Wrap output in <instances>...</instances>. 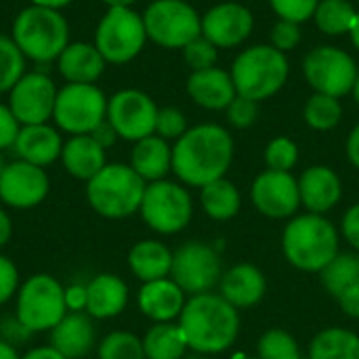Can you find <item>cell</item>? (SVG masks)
<instances>
[{
    "label": "cell",
    "mask_w": 359,
    "mask_h": 359,
    "mask_svg": "<svg viewBox=\"0 0 359 359\" xmlns=\"http://www.w3.org/2000/svg\"><path fill=\"white\" fill-rule=\"evenodd\" d=\"M57 88L46 74H23L8 90V109L21 126L46 124L55 111Z\"/></svg>",
    "instance_id": "9a60e30c"
},
{
    "label": "cell",
    "mask_w": 359,
    "mask_h": 359,
    "mask_svg": "<svg viewBox=\"0 0 359 359\" xmlns=\"http://www.w3.org/2000/svg\"><path fill=\"white\" fill-rule=\"evenodd\" d=\"M130 166L145 183L162 181L172 170V147L166 143V139L149 135L135 143Z\"/></svg>",
    "instance_id": "83f0119b"
},
{
    "label": "cell",
    "mask_w": 359,
    "mask_h": 359,
    "mask_svg": "<svg viewBox=\"0 0 359 359\" xmlns=\"http://www.w3.org/2000/svg\"><path fill=\"white\" fill-rule=\"evenodd\" d=\"M341 231H343V238L349 242V246L359 252V204H353L345 212Z\"/></svg>",
    "instance_id": "7dc6e473"
},
{
    "label": "cell",
    "mask_w": 359,
    "mask_h": 359,
    "mask_svg": "<svg viewBox=\"0 0 359 359\" xmlns=\"http://www.w3.org/2000/svg\"><path fill=\"white\" fill-rule=\"evenodd\" d=\"M147 32L143 17L128 8H109L97 25L95 46L107 63H128L145 46Z\"/></svg>",
    "instance_id": "30bf717a"
},
{
    "label": "cell",
    "mask_w": 359,
    "mask_h": 359,
    "mask_svg": "<svg viewBox=\"0 0 359 359\" xmlns=\"http://www.w3.org/2000/svg\"><path fill=\"white\" fill-rule=\"evenodd\" d=\"M99 359H147L143 339L126 330H114L101 339Z\"/></svg>",
    "instance_id": "d590c367"
},
{
    "label": "cell",
    "mask_w": 359,
    "mask_h": 359,
    "mask_svg": "<svg viewBox=\"0 0 359 359\" xmlns=\"http://www.w3.org/2000/svg\"><path fill=\"white\" fill-rule=\"evenodd\" d=\"M309 359H359V334L347 328H326L309 345Z\"/></svg>",
    "instance_id": "1f68e13d"
},
{
    "label": "cell",
    "mask_w": 359,
    "mask_h": 359,
    "mask_svg": "<svg viewBox=\"0 0 359 359\" xmlns=\"http://www.w3.org/2000/svg\"><path fill=\"white\" fill-rule=\"evenodd\" d=\"M343 105L337 97L316 93L305 105V122L316 130H330L341 122Z\"/></svg>",
    "instance_id": "e575fe53"
},
{
    "label": "cell",
    "mask_w": 359,
    "mask_h": 359,
    "mask_svg": "<svg viewBox=\"0 0 359 359\" xmlns=\"http://www.w3.org/2000/svg\"><path fill=\"white\" fill-rule=\"evenodd\" d=\"M269 2L273 11L280 15V19L292 23H303L309 17H313L320 4V0H269Z\"/></svg>",
    "instance_id": "60d3db41"
},
{
    "label": "cell",
    "mask_w": 359,
    "mask_h": 359,
    "mask_svg": "<svg viewBox=\"0 0 359 359\" xmlns=\"http://www.w3.org/2000/svg\"><path fill=\"white\" fill-rule=\"evenodd\" d=\"M13 40L23 57L48 63L69 44V27L59 11L32 4L15 17Z\"/></svg>",
    "instance_id": "5b68a950"
},
{
    "label": "cell",
    "mask_w": 359,
    "mask_h": 359,
    "mask_svg": "<svg viewBox=\"0 0 359 359\" xmlns=\"http://www.w3.org/2000/svg\"><path fill=\"white\" fill-rule=\"evenodd\" d=\"M353 97H355V101L359 103V76H358V82H355V86H353Z\"/></svg>",
    "instance_id": "94428289"
},
{
    "label": "cell",
    "mask_w": 359,
    "mask_h": 359,
    "mask_svg": "<svg viewBox=\"0 0 359 359\" xmlns=\"http://www.w3.org/2000/svg\"><path fill=\"white\" fill-rule=\"evenodd\" d=\"M196 359H208V358H196Z\"/></svg>",
    "instance_id": "be15d7a7"
},
{
    "label": "cell",
    "mask_w": 359,
    "mask_h": 359,
    "mask_svg": "<svg viewBox=\"0 0 359 359\" xmlns=\"http://www.w3.org/2000/svg\"><path fill=\"white\" fill-rule=\"evenodd\" d=\"M185 61L194 72L200 69H208L215 67L217 63V46L212 42H208L204 36H198L196 40H191L185 48H183Z\"/></svg>",
    "instance_id": "ab89813d"
},
{
    "label": "cell",
    "mask_w": 359,
    "mask_h": 359,
    "mask_svg": "<svg viewBox=\"0 0 359 359\" xmlns=\"http://www.w3.org/2000/svg\"><path fill=\"white\" fill-rule=\"evenodd\" d=\"M259 116V103L252 101V99H246V97H236L229 107H227V118L229 122L236 126V128H248L255 124Z\"/></svg>",
    "instance_id": "7bdbcfd3"
},
{
    "label": "cell",
    "mask_w": 359,
    "mask_h": 359,
    "mask_svg": "<svg viewBox=\"0 0 359 359\" xmlns=\"http://www.w3.org/2000/svg\"><path fill=\"white\" fill-rule=\"evenodd\" d=\"M156 120L158 107L154 99L141 90L126 88L107 101V122L120 139L137 143L149 135H156Z\"/></svg>",
    "instance_id": "5bb4252c"
},
{
    "label": "cell",
    "mask_w": 359,
    "mask_h": 359,
    "mask_svg": "<svg viewBox=\"0 0 359 359\" xmlns=\"http://www.w3.org/2000/svg\"><path fill=\"white\" fill-rule=\"evenodd\" d=\"M147 38L164 48H185L202 36V19L185 0H156L143 13Z\"/></svg>",
    "instance_id": "9c48e42d"
},
{
    "label": "cell",
    "mask_w": 359,
    "mask_h": 359,
    "mask_svg": "<svg viewBox=\"0 0 359 359\" xmlns=\"http://www.w3.org/2000/svg\"><path fill=\"white\" fill-rule=\"evenodd\" d=\"M0 359H21V358H19V353H17L15 345H11V343H6V341H2V339H0Z\"/></svg>",
    "instance_id": "11a10c76"
},
{
    "label": "cell",
    "mask_w": 359,
    "mask_h": 359,
    "mask_svg": "<svg viewBox=\"0 0 359 359\" xmlns=\"http://www.w3.org/2000/svg\"><path fill=\"white\" fill-rule=\"evenodd\" d=\"M6 164H8V162H6V158H4V154H2V149H0V172L6 168Z\"/></svg>",
    "instance_id": "91938a15"
},
{
    "label": "cell",
    "mask_w": 359,
    "mask_h": 359,
    "mask_svg": "<svg viewBox=\"0 0 359 359\" xmlns=\"http://www.w3.org/2000/svg\"><path fill=\"white\" fill-rule=\"evenodd\" d=\"M139 212L151 231L172 236L189 225L194 217V202L183 185L162 179L147 183Z\"/></svg>",
    "instance_id": "ba28073f"
},
{
    "label": "cell",
    "mask_w": 359,
    "mask_h": 359,
    "mask_svg": "<svg viewBox=\"0 0 359 359\" xmlns=\"http://www.w3.org/2000/svg\"><path fill=\"white\" fill-rule=\"evenodd\" d=\"M347 156H349L351 164L359 170V124L351 130V135L347 139Z\"/></svg>",
    "instance_id": "db71d44e"
},
{
    "label": "cell",
    "mask_w": 359,
    "mask_h": 359,
    "mask_svg": "<svg viewBox=\"0 0 359 359\" xmlns=\"http://www.w3.org/2000/svg\"><path fill=\"white\" fill-rule=\"evenodd\" d=\"M25 69V57L13 38L0 34V93L11 90Z\"/></svg>",
    "instance_id": "74e56055"
},
{
    "label": "cell",
    "mask_w": 359,
    "mask_h": 359,
    "mask_svg": "<svg viewBox=\"0 0 359 359\" xmlns=\"http://www.w3.org/2000/svg\"><path fill=\"white\" fill-rule=\"evenodd\" d=\"M233 160V139L219 124L187 128L172 147V172L191 187H204L229 170Z\"/></svg>",
    "instance_id": "6da1fadb"
},
{
    "label": "cell",
    "mask_w": 359,
    "mask_h": 359,
    "mask_svg": "<svg viewBox=\"0 0 359 359\" xmlns=\"http://www.w3.org/2000/svg\"><path fill=\"white\" fill-rule=\"evenodd\" d=\"M177 324L183 330L189 349L204 355H217L236 343L240 334V311L221 294L204 292L187 299Z\"/></svg>",
    "instance_id": "7a4b0ae2"
},
{
    "label": "cell",
    "mask_w": 359,
    "mask_h": 359,
    "mask_svg": "<svg viewBox=\"0 0 359 359\" xmlns=\"http://www.w3.org/2000/svg\"><path fill=\"white\" fill-rule=\"evenodd\" d=\"M238 359H259V358H238Z\"/></svg>",
    "instance_id": "6125c7cd"
},
{
    "label": "cell",
    "mask_w": 359,
    "mask_h": 359,
    "mask_svg": "<svg viewBox=\"0 0 359 359\" xmlns=\"http://www.w3.org/2000/svg\"><path fill=\"white\" fill-rule=\"evenodd\" d=\"M128 305V286L114 273H99L86 284V313L93 320L118 318Z\"/></svg>",
    "instance_id": "cb8c5ba5"
},
{
    "label": "cell",
    "mask_w": 359,
    "mask_h": 359,
    "mask_svg": "<svg viewBox=\"0 0 359 359\" xmlns=\"http://www.w3.org/2000/svg\"><path fill=\"white\" fill-rule=\"evenodd\" d=\"M13 238V221L8 217V212L0 206V248L6 246Z\"/></svg>",
    "instance_id": "f5cc1de1"
},
{
    "label": "cell",
    "mask_w": 359,
    "mask_h": 359,
    "mask_svg": "<svg viewBox=\"0 0 359 359\" xmlns=\"http://www.w3.org/2000/svg\"><path fill=\"white\" fill-rule=\"evenodd\" d=\"M185 303H187L185 292L177 286L172 278L145 282L137 294V305L141 313L149 318L154 324L179 320Z\"/></svg>",
    "instance_id": "d6986e66"
},
{
    "label": "cell",
    "mask_w": 359,
    "mask_h": 359,
    "mask_svg": "<svg viewBox=\"0 0 359 359\" xmlns=\"http://www.w3.org/2000/svg\"><path fill=\"white\" fill-rule=\"evenodd\" d=\"M105 59L95 44L74 42L67 44L65 50L57 59L59 74L67 80V84H95L105 69Z\"/></svg>",
    "instance_id": "484cf974"
},
{
    "label": "cell",
    "mask_w": 359,
    "mask_h": 359,
    "mask_svg": "<svg viewBox=\"0 0 359 359\" xmlns=\"http://www.w3.org/2000/svg\"><path fill=\"white\" fill-rule=\"evenodd\" d=\"M128 267L143 284L170 278L172 250L158 240H141L128 250Z\"/></svg>",
    "instance_id": "f1b7e54d"
},
{
    "label": "cell",
    "mask_w": 359,
    "mask_h": 359,
    "mask_svg": "<svg viewBox=\"0 0 359 359\" xmlns=\"http://www.w3.org/2000/svg\"><path fill=\"white\" fill-rule=\"evenodd\" d=\"M145 187L130 164H105L86 181V200L99 217L118 221L139 212Z\"/></svg>",
    "instance_id": "277c9868"
},
{
    "label": "cell",
    "mask_w": 359,
    "mask_h": 359,
    "mask_svg": "<svg viewBox=\"0 0 359 359\" xmlns=\"http://www.w3.org/2000/svg\"><path fill=\"white\" fill-rule=\"evenodd\" d=\"M143 349L147 359H181L189 347L179 324L162 322V324H154L145 332Z\"/></svg>",
    "instance_id": "4dcf8cb0"
},
{
    "label": "cell",
    "mask_w": 359,
    "mask_h": 359,
    "mask_svg": "<svg viewBox=\"0 0 359 359\" xmlns=\"http://www.w3.org/2000/svg\"><path fill=\"white\" fill-rule=\"evenodd\" d=\"M50 181L44 168L23 160L8 162L0 172V202L15 210L36 208L46 200Z\"/></svg>",
    "instance_id": "2e32d148"
},
{
    "label": "cell",
    "mask_w": 359,
    "mask_h": 359,
    "mask_svg": "<svg viewBox=\"0 0 359 359\" xmlns=\"http://www.w3.org/2000/svg\"><path fill=\"white\" fill-rule=\"evenodd\" d=\"M187 93L198 105L206 109H227L229 103L238 97L231 74L219 67L194 72L187 80Z\"/></svg>",
    "instance_id": "d4e9b609"
},
{
    "label": "cell",
    "mask_w": 359,
    "mask_h": 359,
    "mask_svg": "<svg viewBox=\"0 0 359 359\" xmlns=\"http://www.w3.org/2000/svg\"><path fill=\"white\" fill-rule=\"evenodd\" d=\"M288 78V59L276 46H250L231 67V80L240 97L263 101L276 95Z\"/></svg>",
    "instance_id": "8992f818"
},
{
    "label": "cell",
    "mask_w": 359,
    "mask_h": 359,
    "mask_svg": "<svg viewBox=\"0 0 359 359\" xmlns=\"http://www.w3.org/2000/svg\"><path fill=\"white\" fill-rule=\"evenodd\" d=\"M95 343V324L86 311H67V316L50 330V347L65 359L86 358Z\"/></svg>",
    "instance_id": "ffe728a7"
},
{
    "label": "cell",
    "mask_w": 359,
    "mask_h": 359,
    "mask_svg": "<svg viewBox=\"0 0 359 359\" xmlns=\"http://www.w3.org/2000/svg\"><path fill=\"white\" fill-rule=\"evenodd\" d=\"M322 286L337 299L359 282V252H339L322 271Z\"/></svg>",
    "instance_id": "d6a6232c"
},
{
    "label": "cell",
    "mask_w": 359,
    "mask_h": 359,
    "mask_svg": "<svg viewBox=\"0 0 359 359\" xmlns=\"http://www.w3.org/2000/svg\"><path fill=\"white\" fill-rule=\"evenodd\" d=\"M170 278L189 297L210 292L223 278L221 257L210 244L187 242L172 252Z\"/></svg>",
    "instance_id": "7c38bea8"
},
{
    "label": "cell",
    "mask_w": 359,
    "mask_h": 359,
    "mask_svg": "<svg viewBox=\"0 0 359 359\" xmlns=\"http://www.w3.org/2000/svg\"><path fill=\"white\" fill-rule=\"evenodd\" d=\"M101 2H105L109 8H128L135 0H101Z\"/></svg>",
    "instance_id": "6f0895ef"
},
{
    "label": "cell",
    "mask_w": 359,
    "mask_h": 359,
    "mask_svg": "<svg viewBox=\"0 0 359 359\" xmlns=\"http://www.w3.org/2000/svg\"><path fill=\"white\" fill-rule=\"evenodd\" d=\"M339 229L316 212L292 217L282 231V252L286 261L309 273H320L339 252Z\"/></svg>",
    "instance_id": "3957f363"
},
{
    "label": "cell",
    "mask_w": 359,
    "mask_h": 359,
    "mask_svg": "<svg viewBox=\"0 0 359 359\" xmlns=\"http://www.w3.org/2000/svg\"><path fill=\"white\" fill-rule=\"evenodd\" d=\"M17 290H19V269L8 257L0 255V305L17 297Z\"/></svg>",
    "instance_id": "ee69618b"
},
{
    "label": "cell",
    "mask_w": 359,
    "mask_h": 359,
    "mask_svg": "<svg viewBox=\"0 0 359 359\" xmlns=\"http://www.w3.org/2000/svg\"><path fill=\"white\" fill-rule=\"evenodd\" d=\"M53 118L72 137L90 135L107 118V99L95 84H65L57 90Z\"/></svg>",
    "instance_id": "8fae6325"
},
{
    "label": "cell",
    "mask_w": 359,
    "mask_h": 359,
    "mask_svg": "<svg viewBox=\"0 0 359 359\" xmlns=\"http://www.w3.org/2000/svg\"><path fill=\"white\" fill-rule=\"evenodd\" d=\"M187 133V120L177 107H164L158 109L156 120V135L162 139H181Z\"/></svg>",
    "instance_id": "b9f144b4"
},
{
    "label": "cell",
    "mask_w": 359,
    "mask_h": 359,
    "mask_svg": "<svg viewBox=\"0 0 359 359\" xmlns=\"http://www.w3.org/2000/svg\"><path fill=\"white\" fill-rule=\"evenodd\" d=\"M259 359H303L297 339L282 330V328H271L259 339Z\"/></svg>",
    "instance_id": "8d00e7d4"
},
{
    "label": "cell",
    "mask_w": 359,
    "mask_h": 359,
    "mask_svg": "<svg viewBox=\"0 0 359 359\" xmlns=\"http://www.w3.org/2000/svg\"><path fill=\"white\" fill-rule=\"evenodd\" d=\"M351 40H353V44L358 46V50H359V13L355 15V21H353V27H351Z\"/></svg>",
    "instance_id": "680465c9"
},
{
    "label": "cell",
    "mask_w": 359,
    "mask_h": 359,
    "mask_svg": "<svg viewBox=\"0 0 359 359\" xmlns=\"http://www.w3.org/2000/svg\"><path fill=\"white\" fill-rule=\"evenodd\" d=\"M358 11L347 0H320L316 8V23L328 36L349 34Z\"/></svg>",
    "instance_id": "836d02e7"
},
{
    "label": "cell",
    "mask_w": 359,
    "mask_h": 359,
    "mask_svg": "<svg viewBox=\"0 0 359 359\" xmlns=\"http://www.w3.org/2000/svg\"><path fill=\"white\" fill-rule=\"evenodd\" d=\"M265 292H267V280L257 265L250 263L233 265L221 278V297L238 311L259 305L265 299Z\"/></svg>",
    "instance_id": "44dd1931"
},
{
    "label": "cell",
    "mask_w": 359,
    "mask_h": 359,
    "mask_svg": "<svg viewBox=\"0 0 359 359\" xmlns=\"http://www.w3.org/2000/svg\"><path fill=\"white\" fill-rule=\"evenodd\" d=\"M271 42L278 50L286 53L290 48H294L299 42H301V29H299V23H292V21H284L280 19L273 29H271Z\"/></svg>",
    "instance_id": "f6af8a7d"
},
{
    "label": "cell",
    "mask_w": 359,
    "mask_h": 359,
    "mask_svg": "<svg viewBox=\"0 0 359 359\" xmlns=\"http://www.w3.org/2000/svg\"><path fill=\"white\" fill-rule=\"evenodd\" d=\"M303 72L307 82L316 88V93L330 95L337 99L351 93L358 82L355 61L345 50L334 46L313 48L305 57Z\"/></svg>",
    "instance_id": "4fadbf2b"
},
{
    "label": "cell",
    "mask_w": 359,
    "mask_h": 359,
    "mask_svg": "<svg viewBox=\"0 0 359 359\" xmlns=\"http://www.w3.org/2000/svg\"><path fill=\"white\" fill-rule=\"evenodd\" d=\"M13 149L17 154V160H23V162L44 168L61 158L63 139L57 133V128H53L48 124L21 126L19 135L13 143Z\"/></svg>",
    "instance_id": "7402d4cb"
},
{
    "label": "cell",
    "mask_w": 359,
    "mask_h": 359,
    "mask_svg": "<svg viewBox=\"0 0 359 359\" xmlns=\"http://www.w3.org/2000/svg\"><path fill=\"white\" fill-rule=\"evenodd\" d=\"M21 359H65L55 347H50V345H42V347H34V349H29L25 355Z\"/></svg>",
    "instance_id": "816d5d0a"
},
{
    "label": "cell",
    "mask_w": 359,
    "mask_h": 359,
    "mask_svg": "<svg viewBox=\"0 0 359 359\" xmlns=\"http://www.w3.org/2000/svg\"><path fill=\"white\" fill-rule=\"evenodd\" d=\"M65 316V288L57 278L48 273H36L19 286L15 301V318L32 334L50 332Z\"/></svg>",
    "instance_id": "52a82bcc"
},
{
    "label": "cell",
    "mask_w": 359,
    "mask_h": 359,
    "mask_svg": "<svg viewBox=\"0 0 359 359\" xmlns=\"http://www.w3.org/2000/svg\"><path fill=\"white\" fill-rule=\"evenodd\" d=\"M19 128H21V124L17 122V118L13 116L8 105L0 103V149L2 151L6 147H13V143L19 135Z\"/></svg>",
    "instance_id": "bcb514c9"
},
{
    "label": "cell",
    "mask_w": 359,
    "mask_h": 359,
    "mask_svg": "<svg viewBox=\"0 0 359 359\" xmlns=\"http://www.w3.org/2000/svg\"><path fill=\"white\" fill-rule=\"evenodd\" d=\"M63 168L78 181H90L107 162L105 149L90 135H74L63 143L61 158Z\"/></svg>",
    "instance_id": "4316f807"
},
{
    "label": "cell",
    "mask_w": 359,
    "mask_h": 359,
    "mask_svg": "<svg viewBox=\"0 0 359 359\" xmlns=\"http://www.w3.org/2000/svg\"><path fill=\"white\" fill-rule=\"evenodd\" d=\"M67 311H86V284H72L65 288Z\"/></svg>",
    "instance_id": "c3c4849f"
},
{
    "label": "cell",
    "mask_w": 359,
    "mask_h": 359,
    "mask_svg": "<svg viewBox=\"0 0 359 359\" xmlns=\"http://www.w3.org/2000/svg\"><path fill=\"white\" fill-rule=\"evenodd\" d=\"M200 204L204 212L215 221H229L242 208V196L238 187L225 177L208 183L200 191Z\"/></svg>",
    "instance_id": "f546056e"
},
{
    "label": "cell",
    "mask_w": 359,
    "mask_h": 359,
    "mask_svg": "<svg viewBox=\"0 0 359 359\" xmlns=\"http://www.w3.org/2000/svg\"><path fill=\"white\" fill-rule=\"evenodd\" d=\"M301 204L316 215L332 210L343 196V183L339 175L328 166H311L299 179Z\"/></svg>",
    "instance_id": "603a6c76"
},
{
    "label": "cell",
    "mask_w": 359,
    "mask_h": 359,
    "mask_svg": "<svg viewBox=\"0 0 359 359\" xmlns=\"http://www.w3.org/2000/svg\"><path fill=\"white\" fill-rule=\"evenodd\" d=\"M252 13L238 2L212 6L202 17V36L215 46H236L252 32Z\"/></svg>",
    "instance_id": "ac0fdd59"
},
{
    "label": "cell",
    "mask_w": 359,
    "mask_h": 359,
    "mask_svg": "<svg viewBox=\"0 0 359 359\" xmlns=\"http://www.w3.org/2000/svg\"><path fill=\"white\" fill-rule=\"evenodd\" d=\"M299 160V147L292 139L288 137H278L273 139L267 149H265V162L269 170H282L290 172Z\"/></svg>",
    "instance_id": "f35d334b"
},
{
    "label": "cell",
    "mask_w": 359,
    "mask_h": 359,
    "mask_svg": "<svg viewBox=\"0 0 359 359\" xmlns=\"http://www.w3.org/2000/svg\"><path fill=\"white\" fill-rule=\"evenodd\" d=\"M69 2L72 0H32V4H36V6H46V8H55V11L67 6Z\"/></svg>",
    "instance_id": "9f6ffc18"
},
{
    "label": "cell",
    "mask_w": 359,
    "mask_h": 359,
    "mask_svg": "<svg viewBox=\"0 0 359 359\" xmlns=\"http://www.w3.org/2000/svg\"><path fill=\"white\" fill-rule=\"evenodd\" d=\"M90 137H93V139L103 147V149H107V147H111V145L116 143L118 133L114 130V126H111V124L107 122V118H105V120H103V122L93 130V133H90Z\"/></svg>",
    "instance_id": "f907efd6"
},
{
    "label": "cell",
    "mask_w": 359,
    "mask_h": 359,
    "mask_svg": "<svg viewBox=\"0 0 359 359\" xmlns=\"http://www.w3.org/2000/svg\"><path fill=\"white\" fill-rule=\"evenodd\" d=\"M343 313H347L349 318H359V282L349 286L343 294L337 297Z\"/></svg>",
    "instance_id": "681fc988"
},
{
    "label": "cell",
    "mask_w": 359,
    "mask_h": 359,
    "mask_svg": "<svg viewBox=\"0 0 359 359\" xmlns=\"http://www.w3.org/2000/svg\"><path fill=\"white\" fill-rule=\"evenodd\" d=\"M250 200L269 219H292L301 206L299 181L290 172L267 168L252 181Z\"/></svg>",
    "instance_id": "e0dca14e"
}]
</instances>
